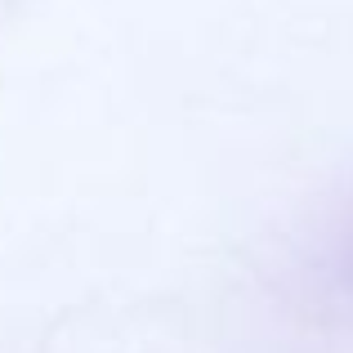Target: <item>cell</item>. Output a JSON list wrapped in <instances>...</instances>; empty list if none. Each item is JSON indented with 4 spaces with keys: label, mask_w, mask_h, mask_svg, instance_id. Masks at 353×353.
Returning <instances> with one entry per match:
<instances>
[{
    "label": "cell",
    "mask_w": 353,
    "mask_h": 353,
    "mask_svg": "<svg viewBox=\"0 0 353 353\" xmlns=\"http://www.w3.org/2000/svg\"><path fill=\"white\" fill-rule=\"evenodd\" d=\"M322 282L327 295L345 313H353V201L340 210V219L327 233V250H322Z\"/></svg>",
    "instance_id": "1"
}]
</instances>
